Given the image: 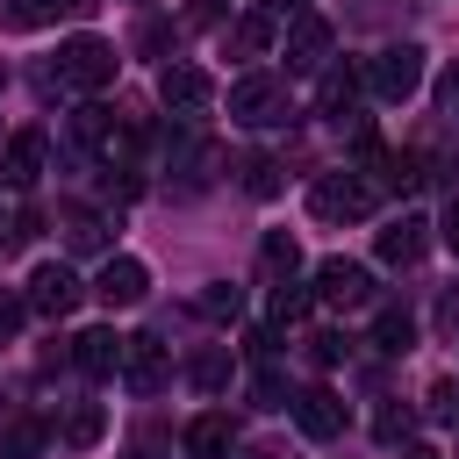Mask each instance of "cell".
Returning a JSON list of instances; mask_svg holds the SVG:
<instances>
[{"instance_id":"obj_20","label":"cell","mask_w":459,"mask_h":459,"mask_svg":"<svg viewBox=\"0 0 459 459\" xmlns=\"http://www.w3.org/2000/svg\"><path fill=\"white\" fill-rule=\"evenodd\" d=\"M258 258H265V273H273V280H294V265H301V244H294V237H287V230H273V237H265V251H258Z\"/></svg>"},{"instance_id":"obj_1","label":"cell","mask_w":459,"mask_h":459,"mask_svg":"<svg viewBox=\"0 0 459 459\" xmlns=\"http://www.w3.org/2000/svg\"><path fill=\"white\" fill-rule=\"evenodd\" d=\"M115 65H122L115 43H100V36H72V43L57 50V72H50V79L72 86V93H100V86L115 79Z\"/></svg>"},{"instance_id":"obj_4","label":"cell","mask_w":459,"mask_h":459,"mask_svg":"<svg viewBox=\"0 0 459 459\" xmlns=\"http://www.w3.org/2000/svg\"><path fill=\"white\" fill-rule=\"evenodd\" d=\"M230 115H237V122H251V129L287 122V86H280L273 72H244V79L230 86Z\"/></svg>"},{"instance_id":"obj_27","label":"cell","mask_w":459,"mask_h":459,"mask_svg":"<svg viewBox=\"0 0 459 459\" xmlns=\"http://www.w3.org/2000/svg\"><path fill=\"white\" fill-rule=\"evenodd\" d=\"M65 237H72V251H100V244H108V222H100V215H72Z\"/></svg>"},{"instance_id":"obj_2","label":"cell","mask_w":459,"mask_h":459,"mask_svg":"<svg viewBox=\"0 0 459 459\" xmlns=\"http://www.w3.org/2000/svg\"><path fill=\"white\" fill-rule=\"evenodd\" d=\"M380 100H409L416 86H423V50L416 43H387V50H373L366 57V72H359Z\"/></svg>"},{"instance_id":"obj_15","label":"cell","mask_w":459,"mask_h":459,"mask_svg":"<svg viewBox=\"0 0 459 459\" xmlns=\"http://www.w3.org/2000/svg\"><path fill=\"white\" fill-rule=\"evenodd\" d=\"M380 258H387V265H416V258H423V222H416V215L387 222V230H380Z\"/></svg>"},{"instance_id":"obj_6","label":"cell","mask_w":459,"mask_h":459,"mask_svg":"<svg viewBox=\"0 0 459 459\" xmlns=\"http://www.w3.org/2000/svg\"><path fill=\"white\" fill-rule=\"evenodd\" d=\"M316 301H330V308H359V301H373V273L351 265V258H323V265H316Z\"/></svg>"},{"instance_id":"obj_32","label":"cell","mask_w":459,"mask_h":459,"mask_svg":"<svg viewBox=\"0 0 459 459\" xmlns=\"http://www.w3.org/2000/svg\"><path fill=\"white\" fill-rule=\"evenodd\" d=\"M430 409H437L445 423H459V380H437V387H430Z\"/></svg>"},{"instance_id":"obj_18","label":"cell","mask_w":459,"mask_h":459,"mask_svg":"<svg viewBox=\"0 0 459 459\" xmlns=\"http://www.w3.org/2000/svg\"><path fill=\"white\" fill-rule=\"evenodd\" d=\"M409 344H416V323L402 308H380L373 316V351H409Z\"/></svg>"},{"instance_id":"obj_5","label":"cell","mask_w":459,"mask_h":459,"mask_svg":"<svg viewBox=\"0 0 459 459\" xmlns=\"http://www.w3.org/2000/svg\"><path fill=\"white\" fill-rule=\"evenodd\" d=\"M79 294H86V287H79V273H72V265H57V258H43V265L29 273V294H22V301H29L36 316H72V308H79Z\"/></svg>"},{"instance_id":"obj_19","label":"cell","mask_w":459,"mask_h":459,"mask_svg":"<svg viewBox=\"0 0 459 459\" xmlns=\"http://www.w3.org/2000/svg\"><path fill=\"white\" fill-rule=\"evenodd\" d=\"M194 308H201V316H208V323H237V308H244V294H237V287H230V280H208V287H201V301H194Z\"/></svg>"},{"instance_id":"obj_26","label":"cell","mask_w":459,"mask_h":459,"mask_svg":"<svg viewBox=\"0 0 459 459\" xmlns=\"http://www.w3.org/2000/svg\"><path fill=\"white\" fill-rule=\"evenodd\" d=\"M222 380H230V351L215 344V351H201V359H194V387H201V394H215Z\"/></svg>"},{"instance_id":"obj_12","label":"cell","mask_w":459,"mask_h":459,"mask_svg":"<svg viewBox=\"0 0 459 459\" xmlns=\"http://www.w3.org/2000/svg\"><path fill=\"white\" fill-rule=\"evenodd\" d=\"M323 57H330V22L323 14H294L287 22V65L294 72H316Z\"/></svg>"},{"instance_id":"obj_36","label":"cell","mask_w":459,"mask_h":459,"mask_svg":"<svg viewBox=\"0 0 459 459\" xmlns=\"http://www.w3.org/2000/svg\"><path fill=\"white\" fill-rule=\"evenodd\" d=\"M437 237H445V244H452V251H459V201H452V208H445V230H437Z\"/></svg>"},{"instance_id":"obj_11","label":"cell","mask_w":459,"mask_h":459,"mask_svg":"<svg viewBox=\"0 0 459 459\" xmlns=\"http://www.w3.org/2000/svg\"><path fill=\"white\" fill-rule=\"evenodd\" d=\"M294 423H301V437L323 445V437L344 430V402H337L330 387H301V394H294Z\"/></svg>"},{"instance_id":"obj_7","label":"cell","mask_w":459,"mask_h":459,"mask_svg":"<svg viewBox=\"0 0 459 459\" xmlns=\"http://www.w3.org/2000/svg\"><path fill=\"white\" fill-rule=\"evenodd\" d=\"M158 100L179 108V115H201V108L215 100V79H208L201 65H165V72H158Z\"/></svg>"},{"instance_id":"obj_21","label":"cell","mask_w":459,"mask_h":459,"mask_svg":"<svg viewBox=\"0 0 459 459\" xmlns=\"http://www.w3.org/2000/svg\"><path fill=\"white\" fill-rule=\"evenodd\" d=\"M100 430H108V409H100V402H79V409L65 416V437H72V445H100Z\"/></svg>"},{"instance_id":"obj_8","label":"cell","mask_w":459,"mask_h":459,"mask_svg":"<svg viewBox=\"0 0 459 459\" xmlns=\"http://www.w3.org/2000/svg\"><path fill=\"white\" fill-rule=\"evenodd\" d=\"M43 158H50V136H43V129H22V136L0 151V179H7L14 194H29L36 172H43Z\"/></svg>"},{"instance_id":"obj_35","label":"cell","mask_w":459,"mask_h":459,"mask_svg":"<svg viewBox=\"0 0 459 459\" xmlns=\"http://www.w3.org/2000/svg\"><path fill=\"white\" fill-rule=\"evenodd\" d=\"M373 430H380L387 445H394V437H409V409H380V416H373Z\"/></svg>"},{"instance_id":"obj_9","label":"cell","mask_w":459,"mask_h":459,"mask_svg":"<svg viewBox=\"0 0 459 459\" xmlns=\"http://www.w3.org/2000/svg\"><path fill=\"white\" fill-rule=\"evenodd\" d=\"M143 287H151V273H143L136 258H108V265L93 273V294H100L108 308H136V301H143Z\"/></svg>"},{"instance_id":"obj_25","label":"cell","mask_w":459,"mask_h":459,"mask_svg":"<svg viewBox=\"0 0 459 459\" xmlns=\"http://www.w3.org/2000/svg\"><path fill=\"white\" fill-rule=\"evenodd\" d=\"M36 452H43V423H29V416H22V423H7L0 459H36Z\"/></svg>"},{"instance_id":"obj_10","label":"cell","mask_w":459,"mask_h":459,"mask_svg":"<svg viewBox=\"0 0 459 459\" xmlns=\"http://www.w3.org/2000/svg\"><path fill=\"white\" fill-rule=\"evenodd\" d=\"M122 380L136 394H158L165 387V344L158 337H122Z\"/></svg>"},{"instance_id":"obj_28","label":"cell","mask_w":459,"mask_h":459,"mask_svg":"<svg viewBox=\"0 0 459 459\" xmlns=\"http://www.w3.org/2000/svg\"><path fill=\"white\" fill-rule=\"evenodd\" d=\"M251 402H258V409H287V402H294V394H287V380H280V373H273V366H265V373H258V380H251Z\"/></svg>"},{"instance_id":"obj_22","label":"cell","mask_w":459,"mask_h":459,"mask_svg":"<svg viewBox=\"0 0 459 459\" xmlns=\"http://www.w3.org/2000/svg\"><path fill=\"white\" fill-rule=\"evenodd\" d=\"M230 43H237V50H244V57H258V50H273V14H265V7H258V14H244V22H237V36H230Z\"/></svg>"},{"instance_id":"obj_31","label":"cell","mask_w":459,"mask_h":459,"mask_svg":"<svg viewBox=\"0 0 459 459\" xmlns=\"http://www.w3.org/2000/svg\"><path fill=\"white\" fill-rule=\"evenodd\" d=\"M308 359H316V366H337V359H344V337H337V330L308 337Z\"/></svg>"},{"instance_id":"obj_17","label":"cell","mask_w":459,"mask_h":459,"mask_svg":"<svg viewBox=\"0 0 459 459\" xmlns=\"http://www.w3.org/2000/svg\"><path fill=\"white\" fill-rule=\"evenodd\" d=\"M351 93H359V72H323V86H316V108L330 115V122H351Z\"/></svg>"},{"instance_id":"obj_24","label":"cell","mask_w":459,"mask_h":459,"mask_svg":"<svg viewBox=\"0 0 459 459\" xmlns=\"http://www.w3.org/2000/svg\"><path fill=\"white\" fill-rule=\"evenodd\" d=\"M308 301H316L308 287H294V280H280V287H273V330H280V323H301V316H308Z\"/></svg>"},{"instance_id":"obj_14","label":"cell","mask_w":459,"mask_h":459,"mask_svg":"<svg viewBox=\"0 0 459 459\" xmlns=\"http://www.w3.org/2000/svg\"><path fill=\"white\" fill-rule=\"evenodd\" d=\"M72 359L86 366V373H122V337L100 323V330H79L72 337Z\"/></svg>"},{"instance_id":"obj_38","label":"cell","mask_w":459,"mask_h":459,"mask_svg":"<svg viewBox=\"0 0 459 459\" xmlns=\"http://www.w3.org/2000/svg\"><path fill=\"white\" fill-rule=\"evenodd\" d=\"M402 459H437V452H430V445H416V452H402Z\"/></svg>"},{"instance_id":"obj_30","label":"cell","mask_w":459,"mask_h":459,"mask_svg":"<svg viewBox=\"0 0 459 459\" xmlns=\"http://www.w3.org/2000/svg\"><path fill=\"white\" fill-rule=\"evenodd\" d=\"M36 230H43V215H36V208H14V222H7V230H0V244H7V251H14V244H29V237H36Z\"/></svg>"},{"instance_id":"obj_33","label":"cell","mask_w":459,"mask_h":459,"mask_svg":"<svg viewBox=\"0 0 459 459\" xmlns=\"http://www.w3.org/2000/svg\"><path fill=\"white\" fill-rule=\"evenodd\" d=\"M22 316H29V301H22V294H0V344L22 330Z\"/></svg>"},{"instance_id":"obj_23","label":"cell","mask_w":459,"mask_h":459,"mask_svg":"<svg viewBox=\"0 0 459 459\" xmlns=\"http://www.w3.org/2000/svg\"><path fill=\"white\" fill-rule=\"evenodd\" d=\"M244 194L251 201H273L280 194V158H244Z\"/></svg>"},{"instance_id":"obj_37","label":"cell","mask_w":459,"mask_h":459,"mask_svg":"<svg viewBox=\"0 0 459 459\" xmlns=\"http://www.w3.org/2000/svg\"><path fill=\"white\" fill-rule=\"evenodd\" d=\"M287 7H294V14H308V0H265V14H287Z\"/></svg>"},{"instance_id":"obj_34","label":"cell","mask_w":459,"mask_h":459,"mask_svg":"<svg viewBox=\"0 0 459 459\" xmlns=\"http://www.w3.org/2000/svg\"><path fill=\"white\" fill-rule=\"evenodd\" d=\"M437 108L459 122V57H452V65H445V79H437Z\"/></svg>"},{"instance_id":"obj_29","label":"cell","mask_w":459,"mask_h":459,"mask_svg":"<svg viewBox=\"0 0 459 459\" xmlns=\"http://www.w3.org/2000/svg\"><path fill=\"white\" fill-rule=\"evenodd\" d=\"M72 129H79L86 143H108V136H115V122H108V108H79V122H72Z\"/></svg>"},{"instance_id":"obj_3","label":"cell","mask_w":459,"mask_h":459,"mask_svg":"<svg viewBox=\"0 0 459 459\" xmlns=\"http://www.w3.org/2000/svg\"><path fill=\"white\" fill-rule=\"evenodd\" d=\"M308 208H316L323 222H359V215H373V186H366L359 172H323V179L308 186Z\"/></svg>"},{"instance_id":"obj_13","label":"cell","mask_w":459,"mask_h":459,"mask_svg":"<svg viewBox=\"0 0 459 459\" xmlns=\"http://www.w3.org/2000/svg\"><path fill=\"white\" fill-rule=\"evenodd\" d=\"M230 445H237V423L230 416H194L186 423V459H230Z\"/></svg>"},{"instance_id":"obj_16","label":"cell","mask_w":459,"mask_h":459,"mask_svg":"<svg viewBox=\"0 0 459 459\" xmlns=\"http://www.w3.org/2000/svg\"><path fill=\"white\" fill-rule=\"evenodd\" d=\"M93 7H100V0H22L14 22H22V29H43V22H86Z\"/></svg>"}]
</instances>
